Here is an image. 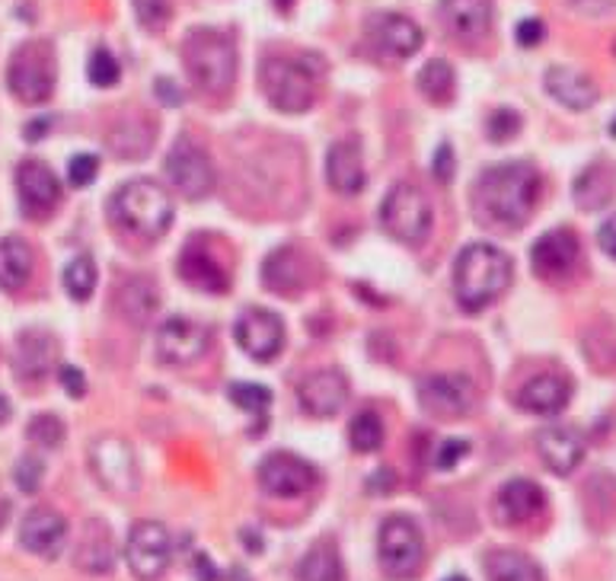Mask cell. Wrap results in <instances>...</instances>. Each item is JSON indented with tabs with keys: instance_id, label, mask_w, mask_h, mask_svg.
<instances>
[{
	"instance_id": "6da1fadb",
	"label": "cell",
	"mask_w": 616,
	"mask_h": 581,
	"mask_svg": "<svg viewBox=\"0 0 616 581\" xmlns=\"http://www.w3.org/2000/svg\"><path fill=\"white\" fill-rule=\"evenodd\" d=\"M536 202H540V173L533 170V164L524 160L488 167L480 173L473 189V205L480 218H488L502 227L528 223Z\"/></svg>"
},
{
	"instance_id": "7a4b0ae2",
	"label": "cell",
	"mask_w": 616,
	"mask_h": 581,
	"mask_svg": "<svg viewBox=\"0 0 616 581\" xmlns=\"http://www.w3.org/2000/svg\"><path fill=\"white\" fill-rule=\"evenodd\" d=\"M511 278H515V268L508 253L488 243H473L457 256L454 291L463 311L480 313L511 288Z\"/></svg>"
},
{
	"instance_id": "3957f363",
	"label": "cell",
	"mask_w": 616,
	"mask_h": 581,
	"mask_svg": "<svg viewBox=\"0 0 616 581\" xmlns=\"http://www.w3.org/2000/svg\"><path fill=\"white\" fill-rule=\"evenodd\" d=\"M112 223L137 240H160L173 223V198L154 179H132L109 198Z\"/></svg>"
},
{
	"instance_id": "277c9868",
	"label": "cell",
	"mask_w": 616,
	"mask_h": 581,
	"mask_svg": "<svg viewBox=\"0 0 616 581\" xmlns=\"http://www.w3.org/2000/svg\"><path fill=\"white\" fill-rule=\"evenodd\" d=\"M182 61L202 93L224 96L237 77V48L218 29H192L182 43Z\"/></svg>"
},
{
	"instance_id": "5b68a950",
	"label": "cell",
	"mask_w": 616,
	"mask_h": 581,
	"mask_svg": "<svg viewBox=\"0 0 616 581\" xmlns=\"http://www.w3.org/2000/svg\"><path fill=\"white\" fill-rule=\"evenodd\" d=\"M259 87L265 99L288 116H301L316 102L319 93V71H313L304 61L294 58H265L259 68Z\"/></svg>"
},
{
	"instance_id": "8992f818",
	"label": "cell",
	"mask_w": 616,
	"mask_h": 581,
	"mask_svg": "<svg viewBox=\"0 0 616 581\" xmlns=\"http://www.w3.org/2000/svg\"><path fill=\"white\" fill-rule=\"evenodd\" d=\"M381 223L384 230L399 240V243H409V246H419L428 240L432 233V223H435V211H432V202L428 195L412 185V182H399L390 189V195L384 198L381 205Z\"/></svg>"
},
{
	"instance_id": "52a82bcc",
	"label": "cell",
	"mask_w": 616,
	"mask_h": 581,
	"mask_svg": "<svg viewBox=\"0 0 616 581\" xmlns=\"http://www.w3.org/2000/svg\"><path fill=\"white\" fill-rule=\"evenodd\" d=\"M377 559H381V569L387 572V579H415L425 562V540H422L419 524L402 515L387 518L377 534Z\"/></svg>"
},
{
	"instance_id": "ba28073f",
	"label": "cell",
	"mask_w": 616,
	"mask_h": 581,
	"mask_svg": "<svg viewBox=\"0 0 616 581\" xmlns=\"http://www.w3.org/2000/svg\"><path fill=\"white\" fill-rule=\"evenodd\" d=\"M7 87L26 106L45 102L55 89V51H51V45H20L10 58V68H7Z\"/></svg>"
},
{
	"instance_id": "9c48e42d",
	"label": "cell",
	"mask_w": 616,
	"mask_h": 581,
	"mask_svg": "<svg viewBox=\"0 0 616 581\" xmlns=\"http://www.w3.org/2000/svg\"><path fill=\"white\" fill-rule=\"evenodd\" d=\"M480 394L467 374H428L419 380V406L444 422L463 419L476 409Z\"/></svg>"
},
{
	"instance_id": "30bf717a",
	"label": "cell",
	"mask_w": 616,
	"mask_h": 581,
	"mask_svg": "<svg viewBox=\"0 0 616 581\" xmlns=\"http://www.w3.org/2000/svg\"><path fill=\"white\" fill-rule=\"evenodd\" d=\"M89 470L96 483L112 495H134L141 486L132 447L116 435H102L89 445Z\"/></svg>"
},
{
	"instance_id": "8fae6325",
	"label": "cell",
	"mask_w": 616,
	"mask_h": 581,
	"mask_svg": "<svg viewBox=\"0 0 616 581\" xmlns=\"http://www.w3.org/2000/svg\"><path fill=\"white\" fill-rule=\"evenodd\" d=\"M170 534L164 524L157 521H137L129 531V543H125V559L129 569L137 581H160L164 572L170 569Z\"/></svg>"
},
{
	"instance_id": "7c38bea8",
	"label": "cell",
	"mask_w": 616,
	"mask_h": 581,
	"mask_svg": "<svg viewBox=\"0 0 616 581\" xmlns=\"http://www.w3.org/2000/svg\"><path fill=\"white\" fill-rule=\"evenodd\" d=\"M167 177L182 192V198L198 202L215 189V164L195 141L182 137L167 154Z\"/></svg>"
},
{
	"instance_id": "4fadbf2b",
	"label": "cell",
	"mask_w": 616,
	"mask_h": 581,
	"mask_svg": "<svg viewBox=\"0 0 616 581\" xmlns=\"http://www.w3.org/2000/svg\"><path fill=\"white\" fill-rule=\"evenodd\" d=\"M208 326L177 313L157 326V358L164 364H192L208 352Z\"/></svg>"
},
{
	"instance_id": "5bb4252c",
	"label": "cell",
	"mask_w": 616,
	"mask_h": 581,
	"mask_svg": "<svg viewBox=\"0 0 616 581\" xmlns=\"http://www.w3.org/2000/svg\"><path fill=\"white\" fill-rule=\"evenodd\" d=\"M530 263H533V271L546 281L572 278V271L581 263V243H578L575 230L559 227V230L543 233L530 250Z\"/></svg>"
},
{
	"instance_id": "9a60e30c",
	"label": "cell",
	"mask_w": 616,
	"mask_h": 581,
	"mask_svg": "<svg viewBox=\"0 0 616 581\" xmlns=\"http://www.w3.org/2000/svg\"><path fill=\"white\" fill-rule=\"evenodd\" d=\"M316 483V473L307 460H301L298 453H268L259 463V486L275 498H298L307 495Z\"/></svg>"
},
{
	"instance_id": "2e32d148",
	"label": "cell",
	"mask_w": 616,
	"mask_h": 581,
	"mask_svg": "<svg viewBox=\"0 0 616 581\" xmlns=\"http://www.w3.org/2000/svg\"><path fill=\"white\" fill-rule=\"evenodd\" d=\"M233 336L253 361H271L285 346V326L271 311H246L237 319Z\"/></svg>"
},
{
	"instance_id": "e0dca14e",
	"label": "cell",
	"mask_w": 616,
	"mask_h": 581,
	"mask_svg": "<svg viewBox=\"0 0 616 581\" xmlns=\"http://www.w3.org/2000/svg\"><path fill=\"white\" fill-rule=\"evenodd\" d=\"M367 36H371V43H374V48H377L384 58H394V61L412 58V55L422 48V43H425L422 29H419L409 16H399V13H381V16H374V20L367 23Z\"/></svg>"
},
{
	"instance_id": "ac0fdd59",
	"label": "cell",
	"mask_w": 616,
	"mask_h": 581,
	"mask_svg": "<svg viewBox=\"0 0 616 581\" xmlns=\"http://www.w3.org/2000/svg\"><path fill=\"white\" fill-rule=\"evenodd\" d=\"M301 409L313 419H333L349 402V380L336 367H323L301 384Z\"/></svg>"
},
{
	"instance_id": "d6986e66",
	"label": "cell",
	"mask_w": 616,
	"mask_h": 581,
	"mask_svg": "<svg viewBox=\"0 0 616 581\" xmlns=\"http://www.w3.org/2000/svg\"><path fill=\"white\" fill-rule=\"evenodd\" d=\"M55 361H58V342L48 329L20 332L16 349H13V367H16V377L23 384L45 380L55 371Z\"/></svg>"
},
{
	"instance_id": "ffe728a7",
	"label": "cell",
	"mask_w": 616,
	"mask_h": 581,
	"mask_svg": "<svg viewBox=\"0 0 616 581\" xmlns=\"http://www.w3.org/2000/svg\"><path fill=\"white\" fill-rule=\"evenodd\" d=\"M68 540V521L55 508H33L23 524H20V543L23 549L43 556V559H58Z\"/></svg>"
},
{
	"instance_id": "44dd1931",
	"label": "cell",
	"mask_w": 616,
	"mask_h": 581,
	"mask_svg": "<svg viewBox=\"0 0 616 581\" xmlns=\"http://www.w3.org/2000/svg\"><path fill=\"white\" fill-rule=\"evenodd\" d=\"M16 192L29 215L43 218L61 202V182L45 167L43 160H26L16 170Z\"/></svg>"
},
{
	"instance_id": "7402d4cb",
	"label": "cell",
	"mask_w": 616,
	"mask_h": 581,
	"mask_svg": "<svg viewBox=\"0 0 616 581\" xmlns=\"http://www.w3.org/2000/svg\"><path fill=\"white\" fill-rule=\"evenodd\" d=\"M310 281L307 256L294 246H278L263 263V285L271 294L298 298Z\"/></svg>"
},
{
	"instance_id": "603a6c76",
	"label": "cell",
	"mask_w": 616,
	"mask_h": 581,
	"mask_svg": "<svg viewBox=\"0 0 616 581\" xmlns=\"http://www.w3.org/2000/svg\"><path fill=\"white\" fill-rule=\"evenodd\" d=\"M543 505H546V495L533 480H511L498 489L492 508H495V521L511 528V524L533 521L543 511Z\"/></svg>"
},
{
	"instance_id": "cb8c5ba5",
	"label": "cell",
	"mask_w": 616,
	"mask_h": 581,
	"mask_svg": "<svg viewBox=\"0 0 616 581\" xmlns=\"http://www.w3.org/2000/svg\"><path fill=\"white\" fill-rule=\"evenodd\" d=\"M536 450H540V460L556 476H569L575 467L584 460V435L572 425H553V428L540 432Z\"/></svg>"
},
{
	"instance_id": "d4e9b609",
	"label": "cell",
	"mask_w": 616,
	"mask_h": 581,
	"mask_svg": "<svg viewBox=\"0 0 616 581\" xmlns=\"http://www.w3.org/2000/svg\"><path fill=\"white\" fill-rule=\"evenodd\" d=\"M179 278L185 285H192L195 291H208V294H224L230 288V275L220 266L218 259L198 243L192 240L182 253H179Z\"/></svg>"
},
{
	"instance_id": "484cf974",
	"label": "cell",
	"mask_w": 616,
	"mask_h": 581,
	"mask_svg": "<svg viewBox=\"0 0 616 581\" xmlns=\"http://www.w3.org/2000/svg\"><path fill=\"white\" fill-rule=\"evenodd\" d=\"M326 179L339 195H358L364 189L367 173H364V160H361V144L354 137H342L329 147Z\"/></svg>"
},
{
	"instance_id": "4316f807",
	"label": "cell",
	"mask_w": 616,
	"mask_h": 581,
	"mask_svg": "<svg viewBox=\"0 0 616 581\" xmlns=\"http://www.w3.org/2000/svg\"><path fill=\"white\" fill-rule=\"evenodd\" d=\"M116 311L132 326H150L160 311V288L147 275H132L116 291Z\"/></svg>"
},
{
	"instance_id": "83f0119b",
	"label": "cell",
	"mask_w": 616,
	"mask_h": 581,
	"mask_svg": "<svg viewBox=\"0 0 616 581\" xmlns=\"http://www.w3.org/2000/svg\"><path fill=\"white\" fill-rule=\"evenodd\" d=\"M572 400V384L559 374H540L518 390V406L533 415H556Z\"/></svg>"
},
{
	"instance_id": "f1b7e54d",
	"label": "cell",
	"mask_w": 616,
	"mask_h": 581,
	"mask_svg": "<svg viewBox=\"0 0 616 581\" xmlns=\"http://www.w3.org/2000/svg\"><path fill=\"white\" fill-rule=\"evenodd\" d=\"M440 20L457 39H483L492 26V0H440Z\"/></svg>"
},
{
	"instance_id": "f546056e",
	"label": "cell",
	"mask_w": 616,
	"mask_h": 581,
	"mask_svg": "<svg viewBox=\"0 0 616 581\" xmlns=\"http://www.w3.org/2000/svg\"><path fill=\"white\" fill-rule=\"evenodd\" d=\"M77 569L87 576H109L116 566V543L112 531L102 521H87L81 543H77V556H74Z\"/></svg>"
},
{
	"instance_id": "4dcf8cb0",
	"label": "cell",
	"mask_w": 616,
	"mask_h": 581,
	"mask_svg": "<svg viewBox=\"0 0 616 581\" xmlns=\"http://www.w3.org/2000/svg\"><path fill=\"white\" fill-rule=\"evenodd\" d=\"M543 84L556 102H563L566 109H575V112H584L597 102V87L591 84V77H584L575 68H549Z\"/></svg>"
},
{
	"instance_id": "1f68e13d",
	"label": "cell",
	"mask_w": 616,
	"mask_h": 581,
	"mask_svg": "<svg viewBox=\"0 0 616 581\" xmlns=\"http://www.w3.org/2000/svg\"><path fill=\"white\" fill-rule=\"evenodd\" d=\"M614 192H616V170L611 164H604V160L584 167L581 177L575 179V189H572L575 205L584 208V211H601V208H607L611 198H614Z\"/></svg>"
},
{
	"instance_id": "d6a6232c",
	"label": "cell",
	"mask_w": 616,
	"mask_h": 581,
	"mask_svg": "<svg viewBox=\"0 0 616 581\" xmlns=\"http://www.w3.org/2000/svg\"><path fill=\"white\" fill-rule=\"evenodd\" d=\"M29 275H33V250L16 237L0 240V288L20 291L29 281Z\"/></svg>"
},
{
	"instance_id": "836d02e7",
	"label": "cell",
	"mask_w": 616,
	"mask_h": 581,
	"mask_svg": "<svg viewBox=\"0 0 616 581\" xmlns=\"http://www.w3.org/2000/svg\"><path fill=\"white\" fill-rule=\"evenodd\" d=\"M298 579L301 581H346V566H342V556L339 549L323 540L316 546H310L298 566Z\"/></svg>"
},
{
	"instance_id": "e575fe53",
	"label": "cell",
	"mask_w": 616,
	"mask_h": 581,
	"mask_svg": "<svg viewBox=\"0 0 616 581\" xmlns=\"http://www.w3.org/2000/svg\"><path fill=\"white\" fill-rule=\"evenodd\" d=\"M485 576L488 581H543L540 566L515 549H495L485 556Z\"/></svg>"
},
{
	"instance_id": "d590c367",
	"label": "cell",
	"mask_w": 616,
	"mask_h": 581,
	"mask_svg": "<svg viewBox=\"0 0 616 581\" xmlns=\"http://www.w3.org/2000/svg\"><path fill=\"white\" fill-rule=\"evenodd\" d=\"M150 144H154V129H150L144 119H125V122H119V125L112 129V134H109V147H112V154L122 157V160H141V157H147Z\"/></svg>"
},
{
	"instance_id": "8d00e7d4",
	"label": "cell",
	"mask_w": 616,
	"mask_h": 581,
	"mask_svg": "<svg viewBox=\"0 0 616 581\" xmlns=\"http://www.w3.org/2000/svg\"><path fill=\"white\" fill-rule=\"evenodd\" d=\"M419 89L428 102L435 106H447L454 99V89H457V77H454V68L444 61V58H435L428 61L422 71H419Z\"/></svg>"
},
{
	"instance_id": "74e56055",
	"label": "cell",
	"mask_w": 616,
	"mask_h": 581,
	"mask_svg": "<svg viewBox=\"0 0 616 581\" xmlns=\"http://www.w3.org/2000/svg\"><path fill=\"white\" fill-rule=\"evenodd\" d=\"M349 441H352L358 453L381 450V445H384V422H381V415L371 412V409L358 412L352 419V425H349Z\"/></svg>"
},
{
	"instance_id": "f35d334b",
	"label": "cell",
	"mask_w": 616,
	"mask_h": 581,
	"mask_svg": "<svg viewBox=\"0 0 616 581\" xmlns=\"http://www.w3.org/2000/svg\"><path fill=\"white\" fill-rule=\"evenodd\" d=\"M64 288L74 301H89L93 288H96V266L89 256H77L64 268Z\"/></svg>"
},
{
	"instance_id": "ab89813d",
	"label": "cell",
	"mask_w": 616,
	"mask_h": 581,
	"mask_svg": "<svg viewBox=\"0 0 616 581\" xmlns=\"http://www.w3.org/2000/svg\"><path fill=\"white\" fill-rule=\"evenodd\" d=\"M64 435H68L64 422H61L58 415H51V412L36 415V419L26 425V438L39 447H58L61 441H64Z\"/></svg>"
},
{
	"instance_id": "60d3db41",
	"label": "cell",
	"mask_w": 616,
	"mask_h": 581,
	"mask_svg": "<svg viewBox=\"0 0 616 581\" xmlns=\"http://www.w3.org/2000/svg\"><path fill=\"white\" fill-rule=\"evenodd\" d=\"M87 77L93 87H116V84H119V77H122V68H119V61L112 58V51L96 48V51L89 55Z\"/></svg>"
},
{
	"instance_id": "b9f144b4",
	"label": "cell",
	"mask_w": 616,
	"mask_h": 581,
	"mask_svg": "<svg viewBox=\"0 0 616 581\" xmlns=\"http://www.w3.org/2000/svg\"><path fill=\"white\" fill-rule=\"evenodd\" d=\"M227 394H230V402H233V406H240V409L250 412V415H265V409L271 406L268 387H259V384H233Z\"/></svg>"
},
{
	"instance_id": "7bdbcfd3",
	"label": "cell",
	"mask_w": 616,
	"mask_h": 581,
	"mask_svg": "<svg viewBox=\"0 0 616 581\" xmlns=\"http://www.w3.org/2000/svg\"><path fill=\"white\" fill-rule=\"evenodd\" d=\"M134 13H137V23L147 29V33H160L167 29L170 16H173V3L170 0H132Z\"/></svg>"
},
{
	"instance_id": "ee69618b",
	"label": "cell",
	"mask_w": 616,
	"mask_h": 581,
	"mask_svg": "<svg viewBox=\"0 0 616 581\" xmlns=\"http://www.w3.org/2000/svg\"><path fill=\"white\" fill-rule=\"evenodd\" d=\"M485 132H488V137H492L495 144H505V141H511L515 134L521 132V116L511 112V109H495V112L488 116Z\"/></svg>"
},
{
	"instance_id": "f6af8a7d",
	"label": "cell",
	"mask_w": 616,
	"mask_h": 581,
	"mask_svg": "<svg viewBox=\"0 0 616 581\" xmlns=\"http://www.w3.org/2000/svg\"><path fill=\"white\" fill-rule=\"evenodd\" d=\"M43 460L39 457H23L20 463H16V470H13V480H16V486L23 492H39V486H43Z\"/></svg>"
},
{
	"instance_id": "bcb514c9",
	"label": "cell",
	"mask_w": 616,
	"mask_h": 581,
	"mask_svg": "<svg viewBox=\"0 0 616 581\" xmlns=\"http://www.w3.org/2000/svg\"><path fill=\"white\" fill-rule=\"evenodd\" d=\"M96 173H99V157H96V154H77V157H71V164H68V179H71L74 189L89 185V182L96 179Z\"/></svg>"
},
{
	"instance_id": "7dc6e473",
	"label": "cell",
	"mask_w": 616,
	"mask_h": 581,
	"mask_svg": "<svg viewBox=\"0 0 616 581\" xmlns=\"http://www.w3.org/2000/svg\"><path fill=\"white\" fill-rule=\"evenodd\" d=\"M467 453H470V445H467V441L450 438V441H444V445H438V450H435V467H438V470H454Z\"/></svg>"
},
{
	"instance_id": "c3c4849f",
	"label": "cell",
	"mask_w": 616,
	"mask_h": 581,
	"mask_svg": "<svg viewBox=\"0 0 616 581\" xmlns=\"http://www.w3.org/2000/svg\"><path fill=\"white\" fill-rule=\"evenodd\" d=\"M454 170H457L454 147L444 141V144H438V150H435V167H432V173H435V179H438L440 185H447V182L454 179Z\"/></svg>"
},
{
	"instance_id": "681fc988",
	"label": "cell",
	"mask_w": 616,
	"mask_h": 581,
	"mask_svg": "<svg viewBox=\"0 0 616 581\" xmlns=\"http://www.w3.org/2000/svg\"><path fill=\"white\" fill-rule=\"evenodd\" d=\"M58 377H61V384H64V390H68V397H74V400H81V397L87 394V380H84V374H81V367H71V364H61V367H58Z\"/></svg>"
},
{
	"instance_id": "f907efd6",
	"label": "cell",
	"mask_w": 616,
	"mask_h": 581,
	"mask_svg": "<svg viewBox=\"0 0 616 581\" xmlns=\"http://www.w3.org/2000/svg\"><path fill=\"white\" fill-rule=\"evenodd\" d=\"M515 36H518V43L524 45V48H533V45L543 43L546 26H543V20H533V16H530V20H521V23H518V33H515Z\"/></svg>"
},
{
	"instance_id": "816d5d0a",
	"label": "cell",
	"mask_w": 616,
	"mask_h": 581,
	"mask_svg": "<svg viewBox=\"0 0 616 581\" xmlns=\"http://www.w3.org/2000/svg\"><path fill=\"white\" fill-rule=\"evenodd\" d=\"M154 93L160 96L164 106H182V99H185L182 89H179L170 77H157V81H154Z\"/></svg>"
},
{
	"instance_id": "f5cc1de1",
	"label": "cell",
	"mask_w": 616,
	"mask_h": 581,
	"mask_svg": "<svg viewBox=\"0 0 616 581\" xmlns=\"http://www.w3.org/2000/svg\"><path fill=\"white\" fill-rule=\"evenodd\" d=\"M578 13H588V16H604L616 7V0H569Z\"/></svg>"
},
{
	"instance_id": "db71d44e",
	"label": "cell",
	"mask_w": 616,
	"mask_h": 581,
	"mask_svg": "<svg viewBox=\"0 0 616 581\" xmlns=\"http://www.w3.org/2000/svg\"><path fill=\"white\" fill-rule=\"evenodd\" d=\"M597 243H601V250H604L611 259H616V215L614 218H607L604 227L597 230Z\"/></svg>"
},
{
	"instance_id": "11a10c76",
	"label": "cell",
	"mask_w": 616,
	"mask_h": 581,
	"mask_svg": "<svg viewBox=\"0 0 616 581\" xmlns=\"http://www.w3.org/2000/svg\"><path fill=\"white\" fill-rule=\"evenodd\" d=\"M394 486H397V476H394L390 470H381V473L371 480V492H384V489L390 492Z\"/></svg>"
},
{
	"instance_id": "9f6ffc18",
	"label": "cell",
	"mask_w": 616,
	"mask_h": 581,
	"mask_svg": "<svg viewBox=\"0 0 616 581\" xmlns=\"http://www.w3.org/2000/svg\"><path fill=\"white\" fill-rule=\"evenodd\" d=\"M48 125H51V119H39V122H33V125H26V137H29V141H39V137H43L45 129H48Z\"/></svg>"
},
{
	"instance_id": "6f0895ef",
	"label": "cell",
	"mask_w": 616,
	"mask_h": 581,
	"mask_svg": "<svg viewBox=\"0 0 616 581\" xmlns=\"http://www.w3.org/2000/svg\"><path fill=\"white\" fill-rule=\"evenodd\" d=\"M10 419V402L0 397V422H7Z\"/></svg>"
},
{
	"instance_id": "680465c9",
	"label": "cell",
	"mask_w": 616,
	"mask_h": 581,
	"mask_svg": "<svg viewBox=\"0 0 616 581\" xmlns=\"http://www.w3.org/2000/svg\"><path fill=\"white\" fill-rule=\"evenodd\" d=\"M275 3H278V10H288V7H291L294 0H275Z\"/></svg>"
},
{
	"instance_id": "91938a15",
	"label": "cell",
	"mask_w": 616,
	"mask_h": 581,
	"mask_svg": "<svg viewBox=\"0 0 616 581\" xmlns=\"http://www.w3.org/2000/svg\"><path fill=\"white\" fill-rule=\"evenodd\" d=\"M444 581H470V579H463V576H450V579H444Z\"/></svg>"
},
{
	"instance_id": "94428289",
	"label": "cell",
	"mask_w": 616,
	"mask_h": 581,
	"mask_svg": "<svg viewBox=\"0 0 616 581\" xmlns=\"http://www.w3.org/2000/svg\"><path fill=\"white\" fill-rule=\"evenodd\" d=\"M611 134H614V137H616V119H614V125H611Z\"/></svg>"
}]
</instances>
